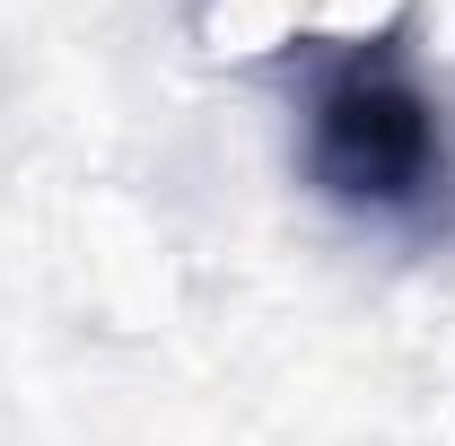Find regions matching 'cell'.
Wrapping results in <instances>:
<instances>
[{
    "mask_svg": "<svg viewBox=\"0 0 455 446\" xmlns=\"http://www.w3.org/2000/svg\"><path fill=\"white\" fill-rule=\"evenodd\" d=\"M298 175L341 219L438 236L455 219V114L403 36H350L307 61Z\"/></svg>",
    "mask_w": 455,
    "mask_h": 446,
    "instance_id": "1",
    "label": "cell"
}]
</instances>
